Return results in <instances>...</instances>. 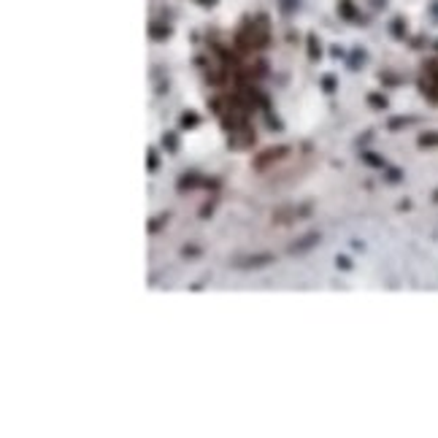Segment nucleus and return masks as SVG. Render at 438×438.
I'll use <instances>...</instances> for the list:
<instances>
[{
    "instance_id": "1",
    "label": "nucleus",
    "mask_w": 438,
    "mask_h": 438,
    "mask_svg": "<svg viewBox=\"0 0 438 438\" xmlns=\"http://www.w3.org/2000/svg\"><path fill=\"white\" fill-rule=\"evenodd\" d=\"M235 49L244 54H251V52H263L265 46L271 43V30H268V17L257 14V17H251L244 22V27L235 33L233 38Z\"/></svg>"
},
{
    "instance_id": "2",
    "label": "nucleus",
    "mask_w": 438,
    "mask_h": 438,
    "mask_svg": "<svg viewBox=\"0 0 438 438\" xmlns=\"http://www.w3.org/2000/svg\"><path fill=\"white\" fill-rule=\"evenodd\" d=\"M287 154H290V146H284V144L268 146V149H263L260 154H254L251 165H254V170H265V168H271V165H279Z\"/></svg>"
},
{
    "instance_id": "3",
    "label": "nucleus",
    "mask_w": 438,
    "mask_h": 438,
    "mask_svg": "<svg viewBox=\"0 0 438 438\" xmlns=\"http://www.w3.org/2000/svg\"><path fill=\"white\" fill-rule=\"evenodd\" d=\"M273 263V254L263 251V254H246V257H235L233 260V268L238 271H254V268H265V265Z\"/></svg>"
},
{
    "instance_id": "4",
    "label": "nucleus",
    "mask_w": 438,
    "mask_h": 438,
    "mask_svg": "<svg viewBox=\"0 0 438 438\" xmlns=\"http://www.w3.org/2000/svg\"><path fill=\"white\" fill-rule=\"evenodd\" d=\"M316 244H319V233H306L290 244V254H306V251L314 249Z\"/></svg>"
},
{
    "instance_id": "5",
    "label": "nucleus",
    "mask_w": 438,
    "mask_h": 438,
    "mask_svg": "<svg viewBox=\"0 0 438 438\" xmlns=\"http://www.w3.org/2000/svg\"><path fill=\"white\" fill-rule=\"evenodd\" d=\"M244 76L249 79V82H260V79L268 76V63H265L263 57H254L251 60V65L244 70Z\"/></svg>"
},
{
    "instance_id": "6",
    "label": "nucleus",
    "mask_w": 438,
    "mask_h": 438,
    "mask_svg": "<svg viewBox=\"0 0 438 438\" xmlns=\"http://www.w3.org/2000/svg\"><path fill=\"white\" fill-rule=\"evenodd\" d=\"M203 181H206L203 173H198V170H189V173H184V176L179 179V192H187V189L203 187Z\"/></svg>"
},
{
    "instance_id": "7",
    "label": "nucleus",
    "mask_w": 438,
    "mask_h": 438,
    "mask_svg": "<svg viewBox=\"0 0 438 438\" xmlns=\"http://www.w3.org/2000/svg\"><path fill=\"white\" fill-rule=\"evenodd\" d=\"M271 219H273L276 225H287V222H295V219H298V211L292 209V206H281V209L276 211V214L271 216Z\"/></svg>"
},
{
    "instance_id": "8",
    "label": "nucleus",
    "mask_w": 438,
    "mask_h": 438,
    "mask_svg": "<svg viewBox=\"0 0 438 438\" xmlns=\"http://www.w3.org/2000/svg\"><path fill=\"white\" fill-rule=\"evenodd\" d=\"M225 79H228V73H225V65L222 68H209L206 70V84H211V87H222L225 84Z\"/></svg>"
},
{
    "instance_id": "9",
    "label": "nucleus",
    "mask_w": 438,
    "mask_h": 438,
    "mask_svg": "<svg viewBox=\"0 0 438 438\" xmlns=\"http://www.w3.org/2000/svg\"><path fill=\"white\" fill-rule=\"evenodd\" d=\"M168 219H170V214L168 211H163V214H157V216H152V219H149V225H146V230H149V233H160V230L165 228V225H168Z\"/></svg>"
},
{
    "instance_id": "10",
    "label": "nucleus",
    "mask_w": 438,
    "mask_h": 438,
    "mask_svg": "<svg viewBox=\"0 0 438 438\" xmlns=\"http://www.w3.org/2000/svg\"><path fill=\"white\" fill-rule=\"evenodd\" d=\"M198 125H200V117H198L195 111H184V114L179 117V127H181V130H195Z\"/></svg>"
},
{
    "instance_id": "11",
    "label": "nucleus",
    "mask_w": 438,
    "mask_h": 438,
    "mask_svg": "<svg viewBox=\"0 0 438 438\" xmlns=\"http://www.w3.org/2000/svg\"><path fill=\"white\" fill-rule=\"evenodd\" d=\"M338 14H341L344 19H357L355 3H352V0H341V3H338Z\"/></svg>"
},
{
    "instance_id": "12",
    "label": "nucleus",
    "mask_w": 438,
    "mask_h": 438,
    "mask_svg": "<svg viewBox=\"0 0 438 438\" xmlns=\"http://www.w3.org/2000/svg\"><path fill=\"white\" fill-rule=\"evenodd\" d=\"M149 33H152L154 41H165V38L170 35V27H168V24H157V22H154L152 27H149Z\"/></svg>"
},
{
    "instance_id": "13",
    "label": "nucleus",
    "mask_w": 438,
    "mask_h": 438,
    "mask_svg": "<svg viewBox=\"0 0 438 438\" xmlns=\"http://www.w3.org/2000/svg\"><path fill=\"white\" fill-rule=\"evenodd\" d=\"M322 89H325L327 95H333L335 89H338V79H335L333 73H325V76H322Z\"/></svg>"
},
{
    "instance_id": "14",
    "label": "nucleus",
    "mask_w": 438,
    "mask_h": 438,
    "mask_svg": "<svg viewBox=\"0 0 438 438\" xmlns=\"http://www.w3.org/2000/svg\"><path fill=\"white\" fill-rule=\"evenodd\" d=\"M146 168H149V173H154V170L160 168V154H157V149H149V152H146Z\"/></svg>"
},
{
    "instance_id": "15",
    "label": "nucleus",
    "mask_w": 438,
    "mask_h": 438,
    "mask_svg": "<svg viewBox=\"0 0 438 438\" xmlns=\"http://www.w3.org/2000/svg\"><path fill=\"white\" fill-rule=\"evenodd\" d=\"M163 146L168 149V152H176V149H179V138H176V133H163Z\"/></svg>"
},
{
    "instance_id": "16",
    "label": "nucleus",
    "mask_w": 438,
    "mask_h": 438,
    "mask_svg": "<svg viewBox=\"0 0 438 438\" xmlns=\"http://www.w3.org/2000/svg\"><path fill=\"white\" fill-rule=\"evenodd\" d=\"M309 57H311V60H319V57H322V49H319L316 35H309Z\"/></svg>"
},
{
    "instance_id": "17",
    "label": "nucleus",
    "mask_w": 438,
    "mask_h": 438,
    "mask_svg": "<svg viewBox=\"0 0 438 438\" xmlns=\"http://www.w3.org/2000/svg\"><path fill=\"white\" fill-rule=\"evenodd\" d=\"M362 160H365L371 168H384V160H381L379 154H374V152H365V154H362Z\"/></svg>"
},
{
    "instance_id": "18",
    "label": "nucleus",
    "mask_w": 438,
    "mask_h": 438,
    "mask_svg": "<svg viewBox=\"0 0 438 438\" xmlns=\"http://www.w3.org/2000/svg\"><path fill=\"white\" fill-rule=\"evenodd\" d=\"M419 144L422 146H438V133H422L419 135Z\"/></svg>"
},
{
    "instance_id": "19",
    "label": "nucleus",
    "mask_w": 438,
    "mask_h": 438,
    "mask_svg": "<svg viewBox=\"0 0 438 438\" xmlns=\"http://www.w3.org/2000/svg\"><path fill=\"white\" fill-rule=\"evenodd\" d=\"M368 100H371V105H374V108H384L387 105V100H384V95H368Z\"/></svg>"
},
{
    "instance_id": "20",
    "label": "nucleus",
    "mask_w": 438,
    "mask_h": 438,
    "mask_svg": "<svg viewBox=\"0 0 438 438\" xmlns=\"http://www.w3.org/2000/svg\"><path fill=\"white\" fill-rule=\"evenodd\" d=\"M181 254H184V257H198L200 249H198V246H192V244H189V246L184 244V246H181Z\"/></svg>"
},
{
    "instance_id": "21",
    "label": "nucleus",
    "mask_w": 438,
    "mask_h": 438,
    "mask_svg": "<svg viewBox=\"0 0 438 438\" xmlns=\"http://www.w3.org/2000/svg\"><path fill=\"white\" fill-rule=\"evenodd\" d=\"M335 265H338L341 271H352V260L344 257V254H338V257H335Z\"/></svg>"
},
{
    "instance_id": "22",
    "label": "nucleus",
    "mask_w": 438,
    "mask_h": 438,
    "mask_svg": "<svg viewBox=\"0 0 438 438\" xmlns=\"http://www.w3.org/2000/svg\"><path fill=\"white\" fill-rule=\"evenodd\" d=\"M203 187H206V189H219V179H206Z\"/></svg>"
},
{
    "instance_id": "23",
    "label": "nucleus",
    "mask_w": 438,
    "mask_h": 438,
    "mask_svg": "<svg viewBox=\"0 0 438 438\" xmlns=\"http://www.w3.org/2000/svg\"><path fill=\"white\" fill-rule=\"evenodd\" d=\"M268 127H273V130H281V122L273 117V114H268Z\"/></svg>"
},
{
    "instance_id": "24",
    "label": "nucleus",
    "mask_w": 438,
    "mask_h": 438,
    "mask_svg": "<svg viewBox=\"0 0 438 438\" xmlns=\"http://www.w3.org/2000/svg\"><path fill=\"white\" fill-rule=\"evenodd\" d=\"M211 211H214V206H211V203H206L203 209H200V219H206V216H211Z\"/></svg>"
},
{
    "instance_id": "25",
    "label": "nucleus",
    "mask_w": 438,
    "mask_h": 438,
    "mask_svg": "<svg viewBox=\"0 0 438 438\" xmlns=\"http://www.w3.org/2000/svg\"><path fill=\"white\" fill-rule=\"evenodd\" d=\"M198 3H200V6H214L216 0H198Z\"/></svg>"
}]
</instances>
